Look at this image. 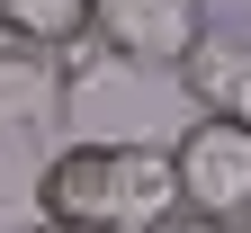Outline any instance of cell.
I'll return each mask as SVG.
<instances>
[{"instance_id": "obj_1", "label": "cell", "mask_w": 251, "mask_h": 233, "mask_svg": "<svg viewBox=\"0 0 251 233\" xmlns=\"http://www.w3.org/2000/svg\"><path fill=\"white\" fill-rule=\"evenodd\" d=\"M36 224L63 233H152L162 215H179V180H171V144L144 135H99L72 153H45L36 171Z\"/></svg>"}, {"instance_id": "obj_2", "label": "cell", "mask_w": 251, "mask_h": 233, "mask_svg": "<svg viewBox=\"0 0 251 233\" xmlns=\"http://www.w3.org/2000/svg\"><path fill=\"white\" fill-rule=\"evenodd\" d=\"M171 180H179V207L188 215H251V135L225 117H188L179 144H171Z\"/></svg>"}, {"instance_id": "obj_3", "label": "cell", "mask_w": 251, "mask_h": 233, "mask_svg": "<svg viewBox=\"0 0 251 233\" xmlns=\"http://www.w3.org/2000/svg\"><path fill=\"white\" fill-rule=\"evenodd\" d=\"M206 27H215L206 0H99L90 36H99L108 63H126V72H179Z\"/></svg>"}, {"instance_id": "obj_4", "label": "cell", "mask_w": 251, "mask_h": 233, "mask_svg": "<svg viewBox=\"0 0 251 233\" xmlns=\"http://www.w3.org/2000/svg\"><path fill=\"white\" fill-rule=\"evenodd\" d=\"M63 117H72V72L54 54L0 45V153H36Z\"/></svg>"}, {"instance_id": "obj_5", "label": "cell", "mask_w": 251, "mask_h": 233, "mask_svg": "<svg viewBox=\"0 0 251 233\" xmlns=\"http://www.w3.org/2000/svg\"><path fill=\"white\" fill-rule=\"evenodd\" d=\"M171 81L188 90V108H198V117H225V126L251 135V27H206L198 54H188Z\"/></svg>"}, {"instance_id": "obj_6", "label": "cell", "mask_w": 251, "mask_h": 233, "mask_svg": "<svg viewBox=\"0 0 251 233\" xmlns=\"http://www.w3.org/2000/svg\"><path fill=\"white\" fill-rule=\"evenodd\" d=\"M99 18V0H0V45L27 54H72Z\"/></svg>"}, {"instance_id": "obj_7", "label": "cell", "mask_w": 251, "mask_h": 233, "mask_svg": "<svg viewBox=\"0 0 251 233\" xmlns=\"http://www.w3.org/2000/svg\"><path fill=\"white\" fill-rule=\"evenodd\" d=\"M152 233H242V224H225V215H188V207H179V215H162Z\"/></svg>"}, {"instance_id": "obj_8", "label": "cell", "mask_w": 251, "mask_h": 233, "mask_svg": "<svg viewBox=\"0 0 251 233\" xmlns=\"http://www.w3.org/2000/svg\"><path fill=\"white\" fill-rule=\"evenodd\" d=\"M27 233H63V224H27Z\"/></svg>"}, {"instance_id": "obj_9", "label": "cell", "mask_w": 251, "mask_h": 233, "mask_svg": "<svg viewBox=\"0 0 251 233\" xmlns=\"http://www.w3.org/2000/svg\"><path fill=\"white\" fill-rule=\"evenodd\" d=\"M242 233H251V215H242Z\"/></svg>"}]
</instances>
